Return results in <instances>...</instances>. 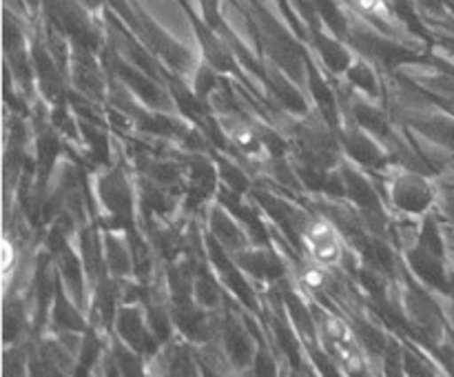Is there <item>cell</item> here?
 Returning <instances> with one entry per match:
<instances>
[{
    "mask_svg": "<svg viewBox=\"0 0 454 377\" xmlns=\"http://www.w3.org/2000/svg\"><path fill=\"white\" fill-rule=\"evenodd\" d=\"M309 40L315 49H317L319 58L331 67L333 71H340L346 74L348 67L353 65V51H350L348 43L341 38H337L333 31H328L326 27H319V29H309Z\"/></svg>",
    "mask_w": 454,
    "mask_h": 377,
    "instance_id": "1",
    "label": "cell"
},
{
    "mask_svg": "<svg viewBox=\"0 0 454 377\" xmlns=\"http://www.w3.org/2000/svg\"><path fill=\"white\" fill-rule=\"evenodd\" d=\"M433 200V186L421 176H402L393 185V202L408 213H424Z\"/></svg>",
    "mask_w": 454,
    "mask_h": 377,
    "instance_id": "2",
    "label": "cell"
},
{
    "mask_svg": "<svg viewBox=\"0 0 454 377\" xmlns=\"http://www.w3.org/2000/svg\"><path fill=\"white\" fill-rule=\"evenodd\" d=\"M346 146L364 164H380L381 158H384L381 151L375 146V142L368 136H364V133H355V136L346 137Z\"/></svg>",
    "mask_w": 454,
    "mask_h": 377,
    "instance_id": "3",
    "label": "cell"
},
{
    "mask_svg": "<svg viewBox=\"0 0 454 377\" xmlns=\"http://www.w3.org/2000/svg\"><path fill=\"white\" fill-rule=\"evenodd\" d=\"M142 318L137 310L127 309L120 315V333H122L124 340L133 346V349H145V331H142Z\"/></svg>",
    "mask_w": 454,
    "mask_h": 377,
    "instance_id": "4",
    "label": "cell"
},
{
    "mask_svg": "<svg viewBox=\"0 0 454 377\" xmlns=\"http://www.w3.org/2000/svg\"><path fill=\"white\" fill-rule=\"evenodd\" d=\"M346 75L350 78V82L362 87L364 91L368 93H377V82H375V74H372L371 65L366 60H357L348 67Z\"/></svg>",
    "mask_w": 454,
    "mask_h": 377,
    "instance_id": "5",
    "label": "cell"
},
{
    "mask_svg": "<svg viewBox=\"0 0 454 377\" xmlns=\"http://www.w3.org/2000/svg\"><path fill=\"white\" fill-rule=\"evenodd\" d=\"M443 211H446L448 222H450V226L454 229V189L446 193V200H443Z\"/></svg>",
    "mask_w": 454,
    "mask_h": 377,
    "instance_id": "6",
    "label": "cell"
},
{
    "mask_svg": "<svg viewBox=\"0 0 454 377\" xmlns=\"http://www.w3.org/2000/svg\"><path fill=\"white\" fill-rule=\"evenodd\" d=\"M180 3H184V0H180Z\"/></svg>",
    "mask_w": 454,
    "mask_h": 377,
    "instance_id": "7",
    "label": "cell"
}]
</instances>
